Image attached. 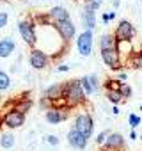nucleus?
Here are the masks:
<instances>
[{
  "label": "nucleus",
  "mask_w": 142,
  "mask_h": 151,
  "mask_svg": "<svg viewBox=\"0 0 142 151\" xmlns=\"http://www.w3.org/2000/svg\"><path fill=\"white\" fill-rule=\"evenodd\" d=\"M62 98H66L67 101L71 103H82L85 100V93L82 89V84L80 82H75V80H69L66 86H64V91H62Z\"/></svg>",
  "instance_id": "obj_1"
},
{
  "label": "nucleus",
  "mask_w": 142,
  "mask_h": 151,
  "mask_svg": "<svg viewBox=\"0 0 142 151\" xmlns=\"http://www.w3.org/2000/svg\"><path fill=\"white\" fill-rule=\"evenodd\" d=\"M75 130L78 133H82L85 139H89L93 135V117L89 114H80L75 119Z\"/></svg>",
  "instance_id": "obj_2"
},
{
  "label": "nucleus",
  "mask_w": 142,
  "mask_h": 151,
  "mask_svg": "<svg viewBox=\"0 0 142 151\" xmlns=\"http://www.w3.org/2000/svg\"><path fill=\"white\" fill-rule=\"evenodd\" d=\"M77 46H78L80 55L89 57L91 52H93V30H85L84 34H80V37L77 41Z\"/></svg>",
  "instance_id": "obj_3"
},
{
  "label": "nucleus",
  "mask_w": 142,
  "mask_h": 151,
  "mask_svg": "<svg viewBox=\"0 0 142 151\" xmlns=\"http://www.w3.org/2000/svg\"><path fill=\"white\" fill-rule=\"evenodd\" d=\"M133 25L130 23V22H126V20H123L119 25H117V29H115V41H131V37H133Z\"/></svg>",
  "instance_id": "obj_4"
},
{
  "label": "nucleus",
  "mask_w": 142,
  "mask_h": 151,
  "mask_svg": "<svg viewBox=\"0 0 142 151\" xmlns=\"http://www.w3.org/2000/svg\"><path fill=\"white\" fill-rule=\"evenodd\" d=\"M119 52H117V48H110V50H101V59H103V62L108 66V68H112V69H119L121 68V60H119Z\"/></svg>",
  "instance_id": "obj_5"
},
{
  "label": "nucleus",
  "mask_w": 142,
  "mask_h": 151,
  "mask_svg": "<svg viewBox=\"0 0 142 151\" xmlns=\"http://www.w3.org/2000/svg\"><path fill=\"white\" fill-rule=\"evenodd\" d=\"M55 29H57L59 36H60L64 41H69L71 37L75 36V32H77V27H75V23H71L69 20H66V22H59V23L55 25Z\"/></svg>",
  "instance_id": "obj_6"
},
{
  "label": "nucleus",
  "mask_w": 142,
  "mask_h": 151,
  "mask_svg": "<svg viewBox=\"0 0 142 151\" xmlns=\"http://www.w3.org/2000/svg\"><path fill=\"white\" fill-rule=\"evenodd\" d=\"M23 123H25V114H22L18 110H9L4 116V124L9 128H20Z\"/></svg>",
  "instance_id": "obj_7"
},
{
  "label": "nucleus",
  "mask_w": 142,
  "mask_h": 151,
  "mask_svg": "<svg viewBox=\"0 0 142 151\" xmlns=\"http://www.w3.org/2000/svg\"><path fill=\"white\" fill-rule=\"evenodd\" d=\"M29 60H30V66H32L34 69H43V68H46V64H48V55H46L43 50H32Z\"/></svg>",
  "instance_id": "obj_8"
},
{
  "label": "nucleus",
  "mask_w": 142,
  "mask_h": 151,
  "mask_svg": "<svg viewBox=\"0 0 142 151\" xmlns=\"http://www.w3.org/2000/svg\"><path fill=\"white\" fill-rule=\"evenodd\" d=\"M18 29H20V34L27 45H36V30H34V25L30 22H22L18 25Z\"/></svg>",
  "instance_id": "obj_9"
},
{
  "label": "nucleus",
  "mask_w": 142,
  "mask_h": 151,
  "mask_svg": "<svg viewBox=\"0 0 142 151\" xmlns=\"http://www.w3.org/2000/svg\"><path fill=\"white\" fill-rule=\"evenodd\" d=\"M67 142H69V146H73V147H77V149H84V147L87 146V139H85L82 133H78L75 128L69 130V133H67Z\"/></svg>",
  "instance_id": "obj_10"
},
{
  "label": "nucleus",
  "mask_w": 142,
  "mask_h": 151,
  "mask_svg": "<svg viewBox=\"0 0 142 151\" xmlns=\"http://www.w3.org/2000/svg\"><path fill=\"white\" fill-rule=\"evenodd\" d=\"M80 84H82V89H84L85 94H93V93H96L98 87H100V82H98V77H96V75L84 77V78L80 80Z\"/></svg>",
  "instance_id": "obj_11"
},
{
  "label": "nucleus",
  "mask_w": 142,
  "mask_h": 151,
  "mask_svg": "<svg viewBox=\"0 0 142 151\" xmlns=\"http://www.w3.org/2000/svg\"><path fill=\"white\" fill-rule=\"evenodd\" d=\"M14 52V41L11 37L0 39V57H9Z\"/></svg>",
  "instance_id": "obj_12"
},
{
  "label": "nucleus",
  "mask_w": 142,
  "mask_h": 151,
  "mask_svg": "<svg viewBox=\"0 0 142 151\" xmlns=\"http://www.w3.org/2000/svg\"><path fill=\"white\" fill-rule=\"evenodd\" d=\"M50 16L59 23V22H66V20H69V13L64 9V7H60V6H57V7H53L52 11H50Z\"/></svg>",
  "instance_id": "obj_13"
},
{
  "label": "nucleus",
  "mask_w": 142,
  "mask_h": 151,
  "mask_svg": "<svg viewBox=\"0 0 142 151\" xmlns=\"http://www.w3.org/2000/svg\"><path fill=\"white\" fill-rule=\"evenodd\" d=\"M62 119H66V114H62L59 109H50V110L46 112V121L52 123V124H57V123H60Z\"/></svg>",
  "instance_id": "obj_14"
},
{
  "label": "nucleus",
  "mask_w": 142,
  "mask_h": 151,
  "mask_svg": "<svg viewBox=\"0 0 142 151\" xmlns=\"http://www.w3.org/2000/svg\"><path fill=\"white\" fill-rule=\"evenodd\" d=\"M105 146H107L108 149H117V147L123 146V137H121L119 133H112V135H108Z\"/></svg>",
  "instance_id": "obj_15"
},
{
  "label": "nucleus",
  "mask_w": 142,
  "mask_h": 151,
  "mask_svg": "<svg viewBox=\"0 0 142 151\" xmlns=\"http://www.w3.org/2000/svg\"><path fill=\"white\" fill-rule=\"evenodd\" d=\"M84 23H85V27H87V30H93L94 27H96V20H94V11L93 9H85L84 11Z\"/></svg>",
  "instance_id": "obj_16"
},
{
  "label": "nucleus",
  "mask_w": 142,
  "mask_h": 151,
  "mask_svg": "<svg viewBox=\"0 0 142 151\" xmlns=\"http://www.w3.org/2000/svg\"><path fill=\"white\" fill-rule=\"evenodd\" d=\"M100 45H101V50L117 48V41H115V39H114V36H110V34H105V36H101V41H100Z\"/></svg>",
  "instance_id": "obj_17"
},
{
  "label": "nucleus",
  "mask_w": 142,
  "mask_h": 151,
  "mask_svg": "<svg viewBox=\"0 0 142 151\" xmlns=\"http://www.w3.org/2000/svg\"><path fill=\"white\" fill-rule=\"evenodd\" d=\"M62 91H64V86L55 84V86H52V87L46 91V96H48V100H57V98L62 94Z\"/></svg>",
  "instance_id": "obj_18"
},
{
  "label": "nucleus",
  "mask_w": 142,
  "mask_h": 151,
  "mask_svg": "<svg viewBox=\"0 0 142 151\" xmlns=\"http://www.w3.org/2000/svg\"><path fill=\"white\" fill-rule=\"evenodd\" d=\"M0 146H2L4 149H9L14 146V137L11 133H2L0 135Z\"/></svg>",
  "instance_id": "obj_19"
},
{
  "label": "nucleus",
  "mask_w": 142,
  "mask_h": 151,
  "mask_svg": "<svg viewBox=\"0 0 142 151\" xmlns=\"http://www.w3.org/2000/svg\"><path fill=\"white\" fill-rule=\"evenodd\" d=\"M11 86V80H9V75L4 73V71H0V91H4V89H9Z\"/></svg>",
  "instance_id": "obj_20"
},
{
  "label": "nucleus",
  "mask_w": 142,
  "mask_h": 151,
  "mask_svg": "<svg viewBox=\"0 0 142 151\" xmlns=\"http://www.w3.org/2000/svg\"><path fill=\"white\" fill-rule=\"evenodd\" d=\"M107 94H108V100H110L112 103H121V101L124 100V98L121 96V93H119V91H108Z\"/></svg>",
  "instance_id": "obj_21"
},
{
  "label": "nucleus",
  "mask_w": 142,
  "mask_h": 151,
  "mask_svg": "<svg viewBox=\"0 0 142 151\" xmlns=\"http://www.w3.org/2000/svg\"><path fill=\"white\" fill-rule=\"evenodd\" d=\"M119 93H121V96H123V98H128V96H131V87H130L128 84H124V82H123V86H121Z\"/></svg>",
  "instance_id": "obj_22"
},
{
  "label": "nucleus",
  "mask_w": 142,
  "mask_h": 151,
  "mask_svg": "<svg viewBox=\"0 0 142 151\" xmlns=\"http://www.w3.org/2000/svg\"><path fill=\"white\" fill-rule=\"evenodd\" d=\"M30 105H32V103H30V101L27 100V101H23V103H18L14 110H18V112H22V114H25V112H27V110L30 109Z\"/></svg>",
  "instance_id": "obj_23"
},
{
  "label": "nucleus",
  "mask_w": 142,
  "mask_h": 151,
  "mask_svg": "<svg viewBox=\"0 0 142 151\" xmlns=\"http://www.w3.org/2000/svg\"><path fill=\"white\" fill-rule=\"evenodd\" d=\"M128 121H130L131 128H137V126L140 124V117H138L137 114H130V116H128Z\"/></svg>",
  "instance_id": "obj_24"
},
{
  "label": "nucleus",
  "mask_w": 142,
  "mask_h": 151,
  "mask_svg": "<svg viewBox=\"0 0 142 151\" xmlns=\"http://www.w3.org/2000/svg\"><path fill=\"white\" fill-rule=\"evenodd\" d=\"M101 4H103V0H89V9L94 11V9H98Z\"/></svg>",
  "instance_id": "obj_25"
},
{
  "label": "nucleus",
  "mask_w": 142,
  "mask_h": 151,
  "mask_svg": "<svg viewBox=\"0 0 142 151\" xmlns=\"http://www.w3.org/2000/svg\"><path fill=\"white\" fill-rule=\"evenodd\" d=\"M131 62H133V66H135V68L142 69V53H140V55H137V57H135V59H133Z\"/></svg>",
  "instance_id": "obj_26"
},
{
  "label": "nucleus",
  "mask_w": 142,
  "mask_h": 151,
  "mask_svg": "<svg viewBox=\"0 0 142 151\" xmlns=\"http://www.w3.org/2000/svg\"><path fill=\"white\" fill-rule=\"evenodd\" d=\"M7 13H0V29H2V27H6L7 25Z\"/></svg>",
  "instance_id": "obj_27"
},
{
  "label": "nucleus",
  "mask_w": 142,
  "mask_h": 151,
  "mask_svg": "<svg viewBox=\"0 0 142 151\" xmlns=\"http://www.w3.org/2000/svg\"><path fill=\"white\" fill-rule=\"evenodd\" d=\"M107 139H108V133H107V132H101V133L98 135V144H103V142H107Z\"/></svg>",
  "instance_id": "obj_28"
},
{
  "label": "nucleus",
  "mask_w": 142,
  "mask_h": 151,
  "mask_svg": "<svg viewBox=\"0 0 142 151\" xmlns=\"http://www.w3.org/2000/svg\"><path fill=\"white\" fill-rule=\"evenodd\" d=\"M46 140H48L52 146H57V142H59V139H57L55 135H48V137H46Z\"/></svg>",
  "instance_id": "obj_29"
},
{
  "label": "nucleus",
  "mask_w": 142,
  "mask_h": 151,
  "mask_svg": "<svg viewBox=\"0 0 142 151\" xmlns=\"http://www.w3.org/2000/svg\"><path fill=\"white\" fill-rule=\"evenodd\" d=\"M69 69V66H66V64H62V66H59V71H67Z\"/></svg>",
  "instance_id": "obj_30"
},
{
  "label": "nucleus",
  "mask_w": 142,
  "mask_h": 151,
  "mask_svg": "<svg viewBox=\"0 0 142 151\" xmlns=\"http://www.w3.org/2000/svg\"><path fill=\"white\" fill-rule=\"evenodd\" d=\"M119 112H121L119 107H114V109H112V114H114V116H119Z\"/></svg>",
  "instance_id": "obj_31"
},
{
  "label": "nucleus",
  "mask_w": 142,
  "mask_h": 151,
  "mask_svg": "<svg viewBox=\"0 0 142 151\" xmlns=\"http://www.w3.org/2000/svg\"><path fill=\"white\" fill-rule=\"evenodd\" d=\"M0 100H2V96H0Z\"/></svg>",
  "instance_id": "obj_32"
},
{
  "label": "nucleus",
  "mask_w": 142,
  "mask_h": 151,
  "mask_svg": "<svg viewBox=\"0 0 142 151\" xmlns=\"http://www.w3.org/2000/svg\"><path fill=\"white\" fill-rule=\"evenodd\" d=\"M140 139H142V137H140Z\"/></svg>",
  "instance_id": "obj_33"
}]
</instances>
